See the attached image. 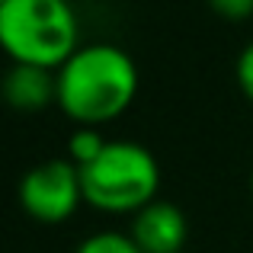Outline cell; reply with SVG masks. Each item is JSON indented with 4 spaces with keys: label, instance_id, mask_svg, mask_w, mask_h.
Returning <instances> with one entry per match:
<instances>
[{
    "label": "cell",
    "instance_id": "cell-1",
    "mask_svg": "<svg viewBox=\"0 0 253 253\" xmlns=\"http://www.w3.org/2000/svg\"><path fill=\"white\" fill-rule=\"evenodd\" d=\"M138 64L109 42L81 45L58 68V109L74 125L99 128L131 109L138 96Z\"/></svg>",
    "mask_w": 253,
    "mask_h": 253
},
{
    "label": "cell",
    "instance_id": "cell-2",
    "mask_svg": "<svg viewBox=\"0 0 253 253\" xmlns=\"http://www.w3.org/2000/svg\"><path fill=\"white\" fill-rule=\"evenodd\" d=\"M0 45L13 64L58 71L81 48L74 0H0Z\"/></svg>",
    "mask_w": 253,
    "mask_h": 253
},
{
    "label": "cell",
    "instance_id": "cell-3",
    "mask_svg": "<svg viewBox=\"0 0 253 253\" xmlns=\"http://www.w3.org/2000/svg\"><path fill=\"white\" fill-rule=\"evenodd\" d=\"M84 202L103 215H135L161 189V164L138 141H109L103 154L81 170Z\"/></svg>",
    "mask_w": 253,
    "mask_h": 253
},
{
    "label": "cell",
    "instance_id": "cell-4",
    "mask_svg": "<svg viewBox=\"0 0 253 253\" xmlns=\"http://www.w3.org/2000/svg\"><path fill=\"white\" fill-rule=\"evenodd\" d=\"M19 209L39 224H61L74 215L84 202L81 170L68 157L42 161L19 176L16 186Z\"/></svg>",
    "mask_w": 253,
    "mask_h": 253
},
{
    "label": "cell",
    "instance_id": "cell-5",
    "mask_svg": "<svg viewBox=\"0 0 253 253\" xmlns=\"http://www.w3.org/2000/svg\"><path fill=\"white\" fill-rule=\"evenodd\" d=\"M131 241L141 253H186L189 241V221L183 209L167 199H154L141 211L131 215Z\"/></svg>",
    "mask_w": 253,
    "mask_h": 253
},
{
    "label": "cell",
    "instance_id": "cell-6",
    "mask_svg": "<svg viewBox=\"0 0 253 253\" xmlns=\"http://www.w3.org/2000/svg\"><path fill=\"white\" fill-rule=\"evenodd\" d=\"M3 96L16 112H42L58 106V71L32 68V64H13L3 77Z\"/></svg>",
    "mask_w": 253,
    "mask_h": 253
},
{
    "label": "cell",
    "instance_id": "cell-7",
    "mask_svg": "<svg viewBox=\"0 0 253 253\" xmlns=\"http://www.w3.org/2000/svg\"><path fill=\"white\" fill-rule=\"evenodd\" d=\"M106 144H109V138H103V131H99V128L77 125V128L71 131V138H68V161L74 164L77 170H84L86 164H93L99 154H103Z\"/></svg>",
    "mask_w": 253,
    "mask_h": 253
},
{
    "label": "cell",
    "instance_id": "cell-8",
    "mask_svg": "<svg viewBox=\"0 0 253 253\" xmlns=\"http://www.w3.org/2000/svg\"><path fill=\"white\" fill-rule=\"evenodd\" d=\"M74 253H141V247L131 241L128 231H96L84 237Z\"/></svg>",
    "mask_w": 253,
    "mask_h": 253
},
{
    "label": "cell",
    "instance_id": "cell-9",
    "mask_svg": "<svg viewBox=\"0 0 253 253\" xmlns=\"http://www.w3.org/2000/svg\"><path fill=\"white\" fill-rule=\"evenodd\" d=\"M205 3L218 19H228V23H244L253 16V0H205Z\"/></svg>",
    "mask_w": 253,
    "mask_h": 253
},
{
    "label": "cell",
    "instance_id": "cell-10",
    "mask_svg": "<svg viewBox=\"0 0 253 253\" xmlns=\"http://www.w3.org/2000/svg\"><path fill=\"white\" fill-rule=\"evenodd\" d=\"M234 77H237V86H241L244 99L253 106V42H247L241 48V55H237L234 61Z\"/></svg>",
    "mask_w": 253,
    "mask_h": 253
},
{
    "label": "cell",
    "instance_id": "cell-11",
    "mask_svg": "<svg viewBox=\"0 0 253 253\" xmlns=\"http://www.w3.org/2000/svg\"><path fill=\"white\" fill-rule=\"evenodd\" d=\"M250 196H253V173H250Z\"/></svg>",
    "mask_w": 253,
    "mask_h": 253
}]
</instances>
